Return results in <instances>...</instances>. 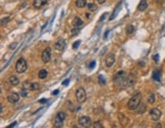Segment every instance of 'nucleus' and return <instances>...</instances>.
I'll use <instances>...</instances> for the list:
<instances>
[{"label":"nucleus","instance_id":"obj_3","mask_svg":"<svg viewBox=\"0 0 165 128\" xmlns=\"http://www.w3.org/2000/svg\"><path fill=\"white\" fill-rule=\"evenodd\" d=\"M28 68V65H27V61L25 60L23 58H19L16 64H15V69H16V72L18 73H22L27 70Z\"/></svg>","mask_w":165,"mask_h":128},{"label":"nucleus","instance_id":"obj_19","mask_svg":"<svg viewBox=\"0 0 165 128\" xmlns=\"http://www.w3.org/2000/svg\"><path fill=\"white\" fill-rule=\"evenodd\" d=\"M135 111H137V113H139V114H142V113H144L145 111H146V105H144V104H142V105H139V107L135 109Z\"/></svg>","mask_w":165,"mask_h":128},{"label":"nucleus","instance_id":"obj_8","mask_svg":"<svg viewBox=\"0 0 165 128\" xmlns=\"http://www.w3.org/2000/svg\"><path fill=\"white\" fill-rule=\"evenodd\" d=\"M51 59V49L48 47L42 53V61L44 63H48Z\"/></svg>","mask_w":165,"mask_h":128},{"label":"nucleus","instance_id":"obj_14","mask_svg":"<svg viewBox=\"0 0 165 128\" xmlns=\"http://www.w3.org/2000/svg\"><path fill=\"white\" fill-rule=\"evenodd\" d=\"M82 23H84V21H82V18H81V17H77V16L75 17L74 22H72V24H74L75 28H79V27H81Z\"/></svg>","mask_w":165,"mask_h":128},{"label":"nucleus","instance_id":"obj_27","mask_svg":"<svg viewBox=\"0 0 165 128\" xmlns=\"http://www.w3.org/2000/svg\"><path fill=\"white\" fill-rule=\"evenodd\" d=\"M80 44H81V41H75V42L74 43V45H72V48H74V49H76L77 47L80 46Z\"/></svg>","mask_w":165,"mask_h":128},{"label":"nucleus","instance_id":"obj_32","mask_svg":"<svg viewBox=\"0 0 165 128\" xmlns=\"http://www.w3.org/2000/svg\"><path fill=\"white\" fill-rule=\"evenodd\" d=\"M46 102H47V100H46V99H41L40 101H39V103H41V104H45Z\"/></svg>","mask_w":165,"mask_h":128},{"label":"nucleus","instance_id":"obj_16","mask_svg":"<svg viewBox=\"0 0 165 128\" xmlns=\"http://www.w3.org/2000/svg\"><path fill=\"white\" fill-rule=\"evenodd\" d=\"M75 5H76V7H79V8L85 7L87 5V0H76Z\"/></svg>","mask_w":165,"mask_h":128},{"label":"nucleus","instance_id":"obj_29","mask_svg":"<svg viewBox=\"0 0 165 128\" xmlns=\"http://www.w3.org/2000/svg\"><path fill=\"white\" fill-rule=\"evenodd\" d=\"M8 21H9V17H4L2 21H1V24L3 26L4 23H6V22H8Z\"/></svg>","mask_w":165,"mask_h":128},{"label":"nucleus","instance_id":"obj_5","mask_svg":"<svg viewBox=\"0 0 165 128\" xmlns=\"http://www.w3.org/2000/svg\"><path fill=\"white\" fill-rule=\"evenodd\" d=\"M75 98H76V101L79 103H84L86 101V98H87V95H86V92L82 87H79L75 92Z\"/></svg>","mask_w":165,"mask_h":128},{"label":"nucleus","instance_id":"obj_33","mask_svg":"<svg viewBox=\"0 0 165 128\" xmlns=\"http://www.w3.org/2000/svg\"><path fill=\"white\" fill-rule=\"evenodd\" d=\"M69 82V79H66V80H64L63 82H62V85H67V83H68Z\"/></svg>","mask_w":165,"mask_h":128},{"label":"nucleus","instance_id":"obj_18","mask_svg":"<svg viewBox=\"0 0 165 128\" xmlns=\"http://www.w3.org/2000/svg\"><path fill=\"white\" fill-rule=\"evenodd\" d=\"M160 78H161V72H160L159 70H155L153 72V79L156 80V81H159Z\"/></svg>","mask_w":165,"mask_h":128},{"label":"nucleus","instance_id":"obj_23","mask_svg":"<svg viewBox=\"0 0 165 128\" xmlns=\"http://www.w3.org/2000/svg\"><path fill=\"white\" fill-rule=\"evenodd\" d=\"M88 8H89V10H91V11H95L97 9V6L95 5L94 3H88Z\"/></svg>","mask_w":165,"mask_h":128},{"label":"nucleus","instance_id":"obj_2","mask_svg":"<svg viewBox=\"0 0 165 128\" xmlns=\"http://www.w3.org/2000/svg\"><path fill=\"white\" fill-rule=\"evenodd\" d=\"M141 100H142V95L141 92H137L135 95H134L128 101V107L129 110H135L139 107V105L141 104Z\"/></svg>","mask_w":165,"mask_h":128},{"label":"nucleus","instance_id":"obj_4","mask_svg":"<svg viewBox=\"0 0 165 128\" xmlns=\"http://www.w3.org/2000/svg\"><path fill=\"white\" fill-rule=\"evenodd\" d=\"M65 119V113L64 112H59L56 115L55 119H54V127L56 128H60L63 126V121Z\"/></svg>","mask_w":165,"mask_h":128},{"label":"nucleus","instance_id":"obj_37","mask_svg":"<svg viewBox=\"0 0 165 128\" xmlns=\"http://www.w3.org/2000/svg\"><path fill=\"white\" fill-rule=\"evenodd\" d=\"M16 47V44H12V45H10V49H13Z\"/></svg>","mask_w":165,"mask_h":128},{"label":"nucleus","instance_id":"obj_15","mask_svg":"<svg viewBox=\"0 0 165 128\" xmlns=\"http://www.w3.org/2000/svg\"><path fill=\"white\" fill-rule=\"evenodd\" d=\"M9 83H10L11 85H17L19 83V79L16 76H10L9 77Z\"/></svg>","mask_w":165,"mask_h":128},{"label":"nucleus","instance_id":"obj_17","mask_svg":"<svg viewBox=\"0 0 165 128\" xmlns=\"http://www.w3.org/2000/svg\"><path fill=\"white\" fill-rule=\"evenodd\" d=\"M48 76V71L46 69H42L39 71V78L41 79H45V78Z\"/></svg>","mask_w":165,"mask_h":128},{"label":"nucleus","instance_id":"obj_11","mask_svg":"<svg viewBox=\"0 0 165 128\" xmlns=\"http://www.w3.org/2000/svg\"><path fill=\"white\" fill-rule=\"evenodd\" d=\"M115 62V56L114 54H108L107 57L105 59V63H106V66L107 67H111L114 64Z\"/></svg>","mask_w":165,"mask_h":128},{"label":"nucleus","instance_id":"obj_20","mask_svg":"<svg viewBox=\"0 0 165 128\" xmlns=\"http://www.w3.org/2000/svg\"><path fill=\"white\" fill-rule=\"evenodd\" d=\"M147 100H148V102L150 103V104H154L155 101H156V97H155L154 93H149Z\"/></svg>","mask_w":165,"mask_h":128},{"label":"nucleus","instance_id":"obj_9","mask_svg":"<svg viewBox=\"0 0 165 128\" xmlns=\"http://www.w3.org/2000/svg\"><path fill=\"white\" fill-rule=\"evenodd\" d=\"M7 100L9 103H11V104H15V103H17L19 101V95L17 92H11L8 95Z\"/></svg>","mask_w":165,"mask_h":128},{"label":"nucleus","instance_id":"obj_35","mask_svg":"<svg viewBox=\"0 0 165 128\" xmlns=\"http://www.w3.org/2000/svg\"><path fill=\"white\" fill-rule=\"evenodd\" d=\"M16 125V122H14V123H12V124L11 125H9L7 128H11V127H14V126H15Z\"/></svg>","mask_w":165,"mask_h":128},{"label":"nucleus","instance_id":"obj_26","mask_svg":"<svg viewBox=\"0 0 165 128\" xmlns=\"http://www.w3.org/2000/svg\"><path fill=\"white\" fill-rule=\"evenodd\" d=\"M21 95H22V97H27L28 96V92H27L26 88H22V92H21Z\"/></svg>","mask_w":165,"mask_h":128},{"label":"nucleus","instance_id":"obj_24","mask_svg":"<svg viewBox=\"0 0 165 128\" xmlns=\"http://www.w3.org/2000/svg\"><path fill=\"white\" fill-rule=\"evenodd\" d=\"M79 33H80L79 28H75V27H74V28L71 29V36H76Z\"/></svg>","mask_w":165,"mask_h":128},{"label":"nucleus","instance_id":"obj_1","mask_svg":"<svg viewBox=\"0 0 165 128\" xmlns=\"http://www.w3.org/2000/svg\"><path fill=\"white\" fill-rule=\"evenodd\" d=\"M114 82L117 85H119L120 87H127V86H130L129 85V79L128 76H127L124 71H120L118 73H116L114 76Z\"/></svg>","mask_w":165,"mask_h":128},{"label":"nucleus","instance_id":"obj_13","mask_svg":"<svg viewBox=\"0 0 165 128\" xmlns=\"http://www.w3.org/2000/svg\"><path fill=\"white\" fill-rule=\"evenodd\" d=\"M147 7H148V2L146 1V0H142V1L140 2L139 6H138V10L139 11H144V10H146L147 9Z\"/></svg>","mask_w":165,"mask_h":128},{"label":"nucleus","instance_id":"obj_36","mask_svg":"<svg viewBox=\"0 0 165 128\" xmlns=\"http://www.w3.org/2000/svg\"><path fill=\"white\" fill-rule=\"evenodd\" d=\"M106 1V0H97V2L98 3H100V4H102V3H104Z\"/></svg>","mask_w":165,"mask_h":128},{"label":"nucleus","instance_id":"obj_30","mask_svg":"<svg viewBox=\"0 0 165 128\" xmlns=\"http://www.w3.org/2000/svg\"><path fill=\"white\" fill-rule=\"evenodd\" d=\"M95 65H96V62H95V61H92V62L90 63V65H89V67H90V68H93V67H94Z\"/></svg>","mask_w":165,"mask_h":128},{"label":"nucleus","instance_id":"obj_34","mask_svg":"<svg viewBox=\"0 0 165 128\" xmlns=\"http://www.w3.org/2000/svg\"><path fill=\"white\" fill-rule=\"evenodd\" d=\"M58 92H59V91H58V90H55L54 92H52V95H53V96H54V95H58Z\"/></svg>","mask_w":165,"mask_h":128},{"label":"nucleus","instance_id":"obj_6","mask_svg":"<svg viewBox=\"0 0 165 128\" xmlns=\"http://www.w3.org/2000/svg\"><path fill=\"white\" fill-rule=\"evenodd\" d=\"M79 124L82 127H90L92 124V121H91V118L88 116H81L79 118Z\"/></svg>","mask_w":165,"mask_h":128},{"label":"nucleus","instance_id":"obj_10","mask_svg":"<svg viewBox=\"0 0 165 128\" xmlns=\"http://www.w3.org/2000/svg\"><path fill=\"white\" fill-rule=\"evenodd\" d=\"M65 46H66V44L63 39H59V40H57V42L55 43V49L57 51H63Z\"/></svg>","mask_w":165,"mask_h":128},{"label":"nucleus","instance_id":"obj_7","mask_svg":"<svg viewBox=\"0 0 165 128\" xmlns=\"http://www.w3.org/2000/svg\"><path fill=\"white\" fill-rule=\"evenodd\" d=\"M161 115H162V113L158 108H153V109L150 111V116H151L152 120H154V121H158L160 118H161Z\"/></svg>","mask_w":165,"mask_h":128},{"label":"nucleus","instance_id":"obj_21","mask_svg":"<svg viewBox=\"0 0 165 128\" xmlns=\"http://www.w3.org/2000/svg\"><path fill=\"white\" fill-rule=\"evenodd\" d=\"M39 87H40V85H39L38 82H33V83H31L30 90L31 91H37V90H39Z\"/></svg>","mask_w":165,"mask_h":128},{"label":"nucleus","instance_id":"obj_12","mask_svg":"<svg viewBox=\"0 0 165 128\" xmlns=\"http://www.w3.org/2000/svg\"><path fill=\"white\" fill-rule=\"evenodd\" d=\"M34 7L35 8H41L43 7L44 5L47 4V0H34Z\"/></svg>","mask_w":165,"mask_h":128},{"label":"nucleus","instance_id":"obj_31","mask_svg":"<svg viewBox=\"0 0 165 128\" xmlns=\"http://www.w3.org/2000/svg\"><path fill=\"white\" fill-rule=\"evenodd\" d=\"M158 59H159V55H158V54H156V55L154 56V61L155 62H158Z\"/></svg>","mask_w":165,"mask_h":128},{"label":"nucleus","instance_id":"obj_25","mask_svg":"<svg viewBox=\"0 0 165 128\" xmlns=\"http://www.w3.org/2000/svg\"><path fill=\"white\" fill-rule=\"evenodd\" d=\"M99 83L101 85H104L105 83H106V81H105V79H104V77L102 76V75H99Z\"/></svg>","mask_w":165,"mask_h":128},{"label":"nucleus","instance_id":"obj_28","mask_svg":"<svg viewBox=\"0 0 165 128\" xmlns=\"http://www.w3.org/2000/svg\"><path fill=\"white\" fill-rule=\"evenodd\" d=\"M94 127L95 128H102V127H103V125H102L101 124V123L98 121V122H95V124H94Z\"/></svg>","mask_w":165,"mask_h":128},{"label":"nucleus","instance_id":"obj_22","mask_svg":"<svg viewBox=\"0 0 165 128\" xmlns=\"http://www.w3.org/2000/svg\"><path fill=\"white\" fill-rule=\"evenodd\" d=\"M135 31V28L133 24H128V26L127 27V34L128 35H130V34H133Z\"/></svg>","mask_w":165,"mask_h":128}]
</instances>
